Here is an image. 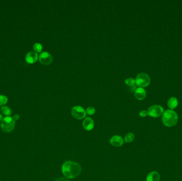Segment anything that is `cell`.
I'll return each instance as SVG.
<instances>
[{
  "instance_id": "3",
  "label": "cell",
  "mask_w": 182,
  "mask_h": 181,
  "mask_svg": "<svg viewBox=\"0 0 182 181\" xmlns=\"http://www.w3.org/2000/svg\"><path fill=\"white\" fill-rule=\"evenodd\" d=\"M15 127V121L11 116H6L3 118L1 128L2 131L5 132H10L14 130Z\"/></svg>"
},
{
  "instance_id": "1",
  "label": "cell",
  "mask_w": 182,
  "mask_h": 181,
  "mask_svg": "<svg viewBox=\"0 0 182 181\" xmlns=\"http://www.w3.org/2000/svg\"><path fill=\"white\" fill-rule=\"evenodd\" d=\"M61 169L64 176L70 179L77 177L81 172V166L80 164L71 160L65 162L62 165Z\"/></svg>"
},
{
  "instance_id": "6",
  "label": "cell",
  "mask_w": 182,
  "mask_h": 181,
  "mask_svg": "<svg viewBox=\"0 0 182 181\" xmlns=\"http://www.w3.org/2000/svg\"><path fill=\"white\" fill-rule=\"evenodd\" d=\"M72 116L77 120L83 119L86 117V111L80 106H75L71 109Z\"/></svg>"
},
{
  "instance_id": "23",
  "label": "cell",
  "mask_w": 182,
  "mask_h": 181,
  "mask_svg": "<svg viewBox=\"0 0 182 181\" xmlns=\"http://www.w3.org/2000/svg\"><path fill=\"white\" fill-rule=\"evenodd\" d=\"M2 120H3V117H2V115L0 114V122H2Z\"/></svg>"
},
{
  "instance_id": "7",
  "label": "cell",
  "mask_w": 182,
  "mask_h": 181,
  "mask_svg": "<svg viewBox=\"0 0 182 181\" xmlns=\"http://www.w3.org/2000/svg\"><path fill=\"white\" fill-rule=\"evenodd\" d=\"M39 61L43 65H49L53 61V58L49 53L44 52L39 55Z\"/></svg>"
},
{
  "instance_id": "14",
  "label": "cell",
  "mask_w": 182,
  "mask_h": 181,
  "mask_svg": "<svg viewBox=\"0 0 182 181\" xmlns=\"http://www.w3.org/2000/svg\"><path fill=\"white\" fill-rule=\"evenodd\" d=\"M1 111L2 114L5 115L7 116H10L12 114V111L10 108V107H8L7 106H3L1 107Z\"/></svg>"
},
{
  "instance_id": "13",
  "label": "cell",
  "mask_w": 182,
  "mask_h": 181,
  "mask_svg": "<svg viewBox=\"0 0 182 181\" xmlns=\"http://www.w3.org/2000/svg\"><path fill=\"white\" fill-rule=\"evenodd\" d=\"M178 105H179V101L176 97H171L169 99L168 103H167L168 107L172 110L176 108Z\"/></svg>"
},
{
  "instance_id": "19",
  "label": "cell",
  "mask_w": 182,
  "mask_h": 181,
  "mask_svg": "<svg viewBox=\"0 0 182 181\" xmlns=\"http://www.w3.org/2000/svg\"><path fill=\"white\" fill-rule=\"evenodd\" d=\"M96 108L93 107H88L86 109V113L89 115H93L96 113Z\"/></svg>"
},
{
  "instance_id": "15",
  "label": "cell",
  "mask_w": 182,
  "mask_h": 181,
  "mask_svg": "<svg viewBox=\"0 0 182 181\" xmlns=\"http://www.w3.org/2000/svg\"><path fill=\"white\" fill-rule=\"evenodd\" d=\"M135 139V135L134 133L132 132H128L126 134L124 138V141L126 143H131Z\"/></svg>"
},
{
  "instance_id": "4",
  "label": "cell",
  "mask_w": 182,
  "mask_h": 181,
  "mask_svg": "<svg viewBox=\"0 0 182 181\" xmlns=\"http://www.w3.org/2000/svg\"><path fill=\"white\" fill-rule=\"evenodd\" d=\"M135 81L137 86L141 88H144L148 86L150 84L151 79L150 76L147 73L141 72L137 76Z\"/></svg>"
},
{
  "instance_id": "16",
  "label": "cell",
  "mask_w": 182,
  "mask_h": 181,
  "mask_svg": "<svg viewBox=\"0 0 182 181\" xmlns=\"http://www.w3.org/2000/svg\"><path fill=\"white\" fill-rule=\"evenodd\" d=\"M125 83L128 86L133 87L135 86V84L136 83V81H135V79L129 78L126 79Z\"/></svg>"
},
{
  "instance_id": "18",
  "label": "cell",
  "mask_w": 182,
  "mask_h": 181,
  "mask_svg": "<svg viewBox=\"0 0 182 181\" xmlns=\"http://www.w3.org/2000/svg\"><path fill=\"white\" fill-rule=\"evenodd\" d=\"M8 101V98L4 95H0V106H4Z\"/></svg>"
},
{
  "instance_id": "8",
  "label": "cell",
  "mask_w": 182,
  "mask_h": 181,
  "mask_svg": "<svg viewBox=\"0 0 182 181\" xmlns=\"http://www.w3.org/2000/svg\"><path fill=\"white\" fill-rule=\"evenodd\" d=\"M124 140L122 136L118 135H114L110 139V143L115 147H120L123 145Z\"/></svg>"
},
{
  "instance_id": "21",
  "label": "cell",
  "mask_w": 182,
  "mask_h": 181,
  "mask_svg": "<svg viewBox=\"0 0 182 181\" xmlns=\"http://www.w3.org/2000/svg\"><path fill=\"white\" fill-rule=\"evenodd\" d=\"M55 181H70L68 178H64V177H61V178H59L55 179Z\"/></svg>"
},
{
  "instance_id": "11",
  "label": "cell",
  "mask_w": 182,
  "mask_h": 181,
  "mask_svg": "<svg viewBox=\"0 0 182 181\" xmlns=\"http://www.w3.org/2000/svg\"><path fill=\"white\" fill-rule=\"evenodd\" d=\"M135 97L137 99L142 100L144 99L147 96V92L144 89L141 87L136 88L135 90Z\"/></svg>"
},
{
  "instance_id": "17",
  "label": "cell",
  "mask_w": 182,
  "mask_h": 181,
  "mask_svg": "<svg viewBox=\"0 0 182 181\" xmlns=\"http://www.w3.org/2000/svg\"><path fill=\"white\" fill-rule=\"evenodd\" d=\"M33 49L35 52H38V53H40L42 52L43 49V46L41 44L36 43H35L33 45Z\"/></svg>"
},
{
  "instance_id": "20",
  "label": "cell",
  "mask_w": 182,
  "mask_h": 181,
  "mask_svg": "<svg viewBox=\"0 0 182 181\" xmlns=\"http://www.w3.org/2000/svg\"><path fill=\"white\" fill-rule=\"evenodd\" d=\"M139 115L142 118H145L148 115V112L145 110H142V111H140Z\"/></svg>"
},
{
  "instance_id": "5",
  "label": "cell",
  "mask_w": 182,
  "mask_h": 181,
  "mask_svg": "<svg viewBox=\"0 0 182 181\" xmlns=\"http://www.w3.org/2000/svg\"><path fill=\"white\" fill-rule=\"evenodd\" d=\"M148 115L152 118H159L163 115L164 109L162 106L159 105H152L148 109Z\"/></svg>"
},
{
  "instance_id": "22",
  "label": "cell",
  "mask_w": 182,
  "mask_h": 181,
  "mask_svg": "<svg viewBox=\"0 0 182 181\" xmlns=\"http://www.w3.org/2000/svg\"><path fill=\"white\" fill-rule=\"evenodd\" d=\"M19 115L18 114H16L14 115L13 117V119L16 121H17L19 119Z\"/></svg>"
},
{
  "instance_id": "10",
  "label": "cell",
  "mask_w": 182,
  "mask_h": 181,
  "mask_svg": "<svg viewBox=\"0 0 182 181\" xmlns=\"http://www.w3.org/2000/svg\"><path fill=\"white\" fill-rule=\"evenodd\" d=\"M25 60L28 63H34L38 60V54L35 52H29L26 55Z\"/></svg>"
},
{
  "instance_id": "2",
  "label": "cell",
  "mask_w": 182,
  "mask_h": 181,
  "mask_svg": "<svg viewBox=\"0 0 182 181\" xmlns=\"http://www.w3.org/2000/svg\"><path fill=\"white\" fill-rule=\"evenodd\" d=\"M163 124L165 126L172 127L177 124L179 116L177 113L172 109H167L164 111L162 116Z\"/></svg>"
},
{
  "instance_id": "12",
  "label": "cell",
  "mask_w": 182,
  "mask_h": 181,
  "mask_svg": "<svg viewBox=\"0 0 182 181\" xmlns=\"http://www.w3.org/2000/svg\"><path fill=\"white\" fill-rule=\"evenodd\" d=\"M160 176L157 171H153L149 173L147 175V181H159Z\"/></svg>"
},
{
  "instance_id": "9",
  "label": "cell",
  "mask_w": 182,
  "mask_h": 181,
  "mask_svg": "<svg viewBox=\"0 0 182 181\" xmlns=\"http://www.w3.org/2000/svg\"><path fill=\"white\" fill-rule=\"evenodd\" d=\"M83 127L85 130L87 131H91L94 127V122L93 119L89 117L85 118L83 122Z\"/></svg>"
}]
</instances>
